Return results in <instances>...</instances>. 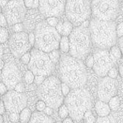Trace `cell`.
Returning <instances> with one entry per match:
<instances>
[{
  "instance_id": "obj_40",
  "label": "cell",
  "mask_w": 123,
  "mask_h": 123,
  "mask_svg": "<svg viewBox=\"0 0 123 123\" xmlns=\"http://www.w3.org/2000/svg\"><path fill=\"white\" fill-rule=\"evenodd\" d=\"M8 22L7 20L6 19L5 16L3 13H0V26L3 27V28H5L7 26Z\"/></svg>"
},
{
  "instance_id": "obj_20",
  "label": "cell",
  "mask_w": 123,
  "mask_h": 123,
  "mask_svg": "<svg viewBox=\"0 0 123 123\" xmlns=\"http://www.w3.org/2000/svg\"><path fill=\"white\" fill-rule=\"evenodd\" d=\"M69 48H70V44H69V37L62 36L60 40V49L64 53H67L69 51Z\"/></svg>"
},
{
  "instance_id": "obj_44",
  "label": "cell",
  "mask_w": 123,
  "mask_h": 123,
  "mask_svg": "<svg viewBox=\"0 0 123 123\" xmlns=\"http://www.w3.org/2000/svg\"><path fill=\"white\" fill-rule=\"evenodd\" d=\"M28 40L30 43L31 44V46L34 45L35 42V35L34 33H30L28 34Z\"/></svg>"
},
{
  "instance_id": "obj_51",
  "label": "cell",
  "mask_w": 123,
  "mask_h": 123,
  "mask_svg": "<svg viewBox=\"0 0 123 123\" xmlns=\"http://www.w3.org/2000/svg\"><path fill=\"white\" fill-rule=\"evenodd\" d=\"M119 74L122 78H123V64H121L119 67Z\"/></svg>"
},
{
  "instance_id": "obj_48",
  "label": "cell",
  "mask_w": 123,
  "mask_h": 123,
  "mask_svg": "<svg viewBox=\"0 0 123 123\" xmlns=\"http://www.w3.org/2000/svg\"><path fill=\"white\" fill-rule=\"evenodd\" d=\"M62 123H74V120L71 117H67L63 119Z\"/></svg>"
},
{
  "instance_id": "obj_2",
  "label": "cell",
  "mask_w": 123,
  "mask_h": 123,
  "mask_svg": "<svg viewBox=\"0 0 123 123\" xmlns=\"http://www.w3.org/2000/svg\"><path fill=\"white\" fill-rule=\"evenodd\" d=\"M116 26L113 21H102L95 18L91 20L88 29L95 47L107 49L114 46L117 40Z\"/></svg>"
},
{
  "instance_id": "obj_37",
  "label": "cell",
  "mask_w": 123,
  "mask_h": 123,
  "mask_svg": "<svg viewBox=\"0 0 123 123\" xmlns=\"http://www.w3.org/2000/svg\"><path fill=\"white\" fill-rule=\"evenodd\" d=\"M116 33L117 37L121 38L123 36V22L119 23L116 26Z\"/></svg>"
},
{
  "instance_id": "obj_33",
  "label": "cell",
  "mask_w": 123,
  "mask_h": 123,
  "mask_svg": "<svg viewBox=\"0 0 123 123\" xmlns=\"http://www.w3.org/2000/svg\"><path fill=\"white\" fill-rule=\"evenodd\" d=\"M71 90V87L68 85H67L65 83L62 82V94L65 98L69 94Z\"/></svg>"
},
{
  "instance_id": "obj_25",
  "label": "cell",
  "mask_w": 123,
  "mask_h": 123,
  "mask_svg": "<svg viewBox=\"0 0 123 123\" xmlns=\"http://www.w3.org/2000/svg\"><path fill=\"white\" fill-rule=\"evenodd\" d=\"M58 109V114L59 115L60 118L64 119L69 115V110L65 104H62L60 106Z\"/></svg>"
},
{
  "instance_id": "obj_50",
  "label": "cell",
  "mask_w": 123,
  "mask_h": 123,
  "mask_svg": "<svg viewBox=\"0 0 123 123\" xmlns=\"http://www.w3.org/2000/svg\"><path fill=\"white\" fill-rule=\"evenodd\" d=\"M8 1L9 0H0V5L1 8L4 9V8L5 7V6L7 5Z\"/></svg>"
},
{
  "instance_id": "obj_15",
  "label": "cell",
  "mask_w": 123,
  "mask_h": 123,
  "mask_svg": "<svg viewBox=\"0 0 123 123\" xmlns=\"http://www.w3.org/2000/svg\"><path fill=\"white\" fill-rule=\"evenodd\" d=\"M117 83L115 79L105 76L99 81L98 86V97L102 101L108 103L110 99L116 96Z\"/></svg>"
},
{
  "instance_id": "obj_56",
  "label": "cell",
  "mask_w": 123,
  "mask_h": 123,
  "mask_svg": "<svg viewBox=\"0 0 123 123\" xmlns=\"http://www.w3.org/2000/svg\"><path fill=\"white\" fill-rule=\"evenodd\" d=\"M55 123H62V122H61V121H58V122H56Z\"/></svg>"
},
{
  "instance_id": "obj_52",
  "label": "cell",
  "mask_w": 123,
  "mask_h": 123,
  "mask_svg": "<svg viewBox=\"0 0 123 123\" xmlns=\"http://www.w3.org/2000/svg\"><path fill=\"white\" fill-rule=\"evenodd\" d=\"M5 65V62L0 58V70H2V69H3Z\"/></svg>"
},
{
  "instance_id": "obj_53",
  "label": "cell",
  "mask_w": 123,
  "mask_h": 123,
  "mask_svg": "<svg viewBox=\"0 0 123 123\" xmlns=\"http://www.w3.org/2000/svg\"><path fill=\"white\" fill-rule=\"evenodd\" d=\"M3 48H2L1 45L0 44V58L3 56Z\"/></svg>"
},
{
  "instance_id": "obj_36",
  "label": "cell",
  "mask_w": 123,
  "mask_h": 123,
  "mask_svg": "<svg viewBox=\"0 0 123 123\" xmlns=\"http://www.w3.org/2000/svg\"><path fill=\"white\" fill-rule=\"evenodd\" d=\"M117 74H118V71H117V69H115V67H112L108 72L107 76L110 77V78L115 79L117 78Z\"/></svg>"
},
{
  "instance_id": "obj_35",
  "label": "cell",
  "mask_w": 123,
  "mask_h": 123,
  "mask_svg": "<svg viewBox=\"0 0 123 123\" xmlns=\"http://www.w3.org/2000/svg\"><path fill=\"white\" fill-rule=\"evenodd\" d=\"M21 60L22 62L25 64H28L30 63L31 60V53L27 52L25 54H24L21 57Z\"/></svg>"
},
{
  "instance_id": "obj_22",
  "label": "cell",
  "mask_w": 123,
  "mask_h": 123,
  "mask_svg": "<svg viewBox=\"0 0 123 123\" xmlns=\"http://www.w3.org/2000/svg\"><path fill=\"white\" fill-rule=\"evenodd\" d=\"M73 30V25L69 21H65L63 22L62 27V36H69Z\"/></svg>"
},
{
  "instance_id": "obj_41",
  "label": "cell",
  "mask_w": 123,
  "mask_h": 123,
  "mask_svg": "<svg viewBox=\"0 0 123 123\" xmlns=\"http://www.w3.org/2000/svg\"><path fill=\"white\" fill-rule=\"evenodd\" d=\"M12 29H13V30L15 31V33L21 32V31H23V25L21 24V23H17V24L13 25Z\"/></svg>"
},
{
  "instance_id": "obj_30",
  "label": "cell",
  "mask_w": 123,
  "mask_h": 123,
  "mask_svg": "<svg viewBox=\"0 0 123 123\" xmlns=\"http://www.w3.org/2000/svg\"><path fill=\"white\" fill-rule=\"evenodd\" d=\"M35 77V75L31 71L28 70L25 75V81L26 82L27 84H31L33 82H34Z\"/></svg>"
},
{
  "instance_id": "obj_17",
  "label": "cell",
  "mask_w": 123,
  "mask_h": 123,
  "mask_svg": "<svg viewBox=\"0 0 123 123\" xmlns=\"http://www.w3.org/2000/svg\"><path fill=\"white\" fill-rule=\"evenodd\" d=\"M28 123H55L53 119L42 111H35Z\"/></svg>"
},
{
  "instance_id": "obj_9",
  "label": "cell",
  "mask_w": 123,
  "mask_h": 123,
  "mask_svg": "<svg viewBox=\"0 0 123 123\" xmlns=\"http://www.w3.org/2000/svg\"><path fill=\"white\" fill-rule=\"evenodd\" d=\"M95 19L113 21L119 13L118 0H93L90 5Z\"/></svg>"
},
{
  "instance_id": "obj_29",
  "label": "cell",
  "mask_w": 123,
  "mask_h": 123,
  "mask_svg": "<svg viewBox=\"0 0 123 123\" xmlns=\"http://www.w3.org/2000/svg\"><path fill=\"white\" fill-rule=\"evenodd\" d=\"M48 55L49 56L51 60L54 63H56V62H58L59 61L60 58V56L59 51H58L57 49L53 50V51H51L50 53H49Z\"/></svg>"
},
{
  "instance_id": "obj_34",
  "label": "cell",
  "mask_w": 123,
  "mask_h": 123,
  "mask_svg": "<svg viewBox=\"0 0 123 123\" xmlns=\"http://www.w3.org/2000/svg\"><path fill=\"white\" fill-rule=\"evenodd\" d=\"M94 56L93 55H90L88 56H86L85 60V64L86 66L88 68H92L94 65Z\"/></svg>"
},
{
  "instance_id": "obj_27",
  "label": "cell",
  "mask_w": 123,
  "mask_h": 123,
  "mask_svg": "<svg viewBox=\"0 0 123 123\" xmlns=\"http://www.w3.org/2000/svg\"><path fill=\"white\" fill-rule=\"evenodd\" d=\"M25 6L29 9H35L39 6V0H23Z\"/></svg>"
},
{
  "instance_id": "obj_43",
  "label": "cell",
  "mask_w": 123,
  "mask_h": 123,
  "mask_svg": "<svg viewBox=\"0 0 123 123\" xmlns=\"http://www.w3.org/2000/svg\"><path fill=\"white\" fill-rule=\"evenodd\" d=\"M8 88L5 84L3 82H0V95L4 96L5 94H6Z\"/></svg>"
},
{
  "instance_id": "obj_13",
  "label": "cell",
  "mask_w": 123,
  "mask_h": 123,
  "mask_svg": "<svg viewBox=\"0 0 123 123\" xmlns=\"http://www.w3.org/2000/svg\"><path fill=\"white\" fill-rule=\"evenodd\" d=\"M9 48L12 53L17 58H21L31 48L28 35L24 31L15 33L9 40Z\"/></svg>"
},
{
  "instance_id": "obj_42",
  "label": "cell",
  "mask_w": 123,
  "mask_h": 123,
  "mask_svg": "<svg viewBox=\"0 0 123 123\" xmlns=\"http://www.w3.org/2000/svg\"><path fill=\"white\" fill-rule=\"evenodd\" d=\"M14 90L17 92H19V93H23L24 90H25V87H24V85H23V83L21 82L17 83L15 85V88H14Z\"/></svg>"
},
{
  "instance_id": "obj_38",
  "label": "cell",
  "mask_w": 123,
  "mask_h": 123,
  "mask_svg": "<svg viewBox=\"0 0 123 123\" xmlns=\"http://www.w3.org/2000/svg\"><path fill=\"white\" fill-rule=\"evenodd\" d=\"M46 77L44 76H42V75H35V77L34 82L37 85H40L44 82V81L46 80Z\"/></svg>"
},
{
  "instance_id": "obj_59",
  "label": "cell",
  "mask_w": 123,
  "mask_h": 123,
  "mask_svg": "<svg viewBox=\"0 0 123 123\" xmlns=\"http://www.w3.org/2000/svg\"><path fill=\"white\" fill-rule=\"evenodd\" d=\"M9 1H10V0H9Z\"/></svg>"
},
{
  "instance_id": "obj_14",
  "label": "cell",
  "mask_w": 123,
  "mask_h": 123,
  "mask_svg": "<svg viewBox=\"0 0 123 123\" xmlns=\"http://www.w3.org/2000/svg\"><path fill=\"white\" fill-rule=\"evenodd\" d=\"M65 0H39V10L46 18L59 17L65 12Z\"/></svg>"
},
{
  "instance_id": "obj_5",
  "label": "cell",
  "mask_w": 123,
  "mask_h": 123,
  "mask_svg": "<svg viewBox=\"0 0 123 123\" xmlns=\"http://www.w3.org/2000/svg\"><path fill=\"white\" fill-rule=\"evenodd\" d=\"M35 48L49 53L59 48L61 35L55 28L48 25L47 22L39 23L35 29Z\"/></svg>"
},
{
  "instance_id": "obj_58",
  "label": "cell",
  "mask_w": 123,
  "mask_h": 123,
  "mask_svg": "<svg viewBox=\"0 0 123 123\" xmlns=\"http://www.w3.org/2000/svg\"></svg>"
},
{
  "instance_id": "obj_39",
  "label": "cell",
  "mask_w": 123,
  "mask_h": 123,
  "mask_svg": "<svg viewBox=\"0 0 123 123\" xmlns=\"http://www.w3.org/2000/svg\"><path fill=\"white\" fill-rule=\"evenodd\" d=\"M10 121L12 123H17L19 121V113H11L9 115Z\"/></svg>"
},
{
  "instance_id": "obj_57",
  "label": "cell",
  "mask_w": 123,
  "mask_h": 123,
  "mask_svg": "<svg viewBox=\"0 0 123 123\" xmlns=\"http://www.w3.org/2000/svg\"><path fill=\"white\" fill-rule=\"evenodd\" d=\"M1 5H0V13H1Z\"/></svg>"
},
{
  "instance_id": "obj_32",
  "label": "cell",
  "mask_w": 123,
  "mask_h": 123,
  "mask_svg": "<svg viewBox=\"0 0 123 123\" xmlns=\"http://www.w3.org/2000/svg\"><path fill=\"white\" fill-rule=\"evenodd\" d=\"M47 106L46 104L44 103L42 100L40 99L38 100V101L36 103V105H35V108H36L37 111H43L45 108Z\"/></svg>"
},
{
  "instance_id": "obj_24",
  "label": "cell",
  "mask_w": 123,
  "mask_h": 123,
  "mask_svg": "<svg viewBox=\"0 0 123 123\" xmlns=\"http://www.w3.org/2000/svg\"><path fill=\"white\" fill-rule=\"evenodd\" d=\"M96 118L92 113L90 110H88L85 112L83 117V121L84 123H96Z\"/></svg>"
},
{
  "instance_id": "obj_10",
  "label": "cell",
  "mask_w": 123,
  "mask_h": 123,
  "mask_svg": "<svg viewBox=\"0 0 123 123\" xmlns=\"http://www.w3.org/2000/svg\"><path fill=\"white\" fill-rule=\"evenodd\" d=\"M3 10L8 25L10 26L21 23L26 13V7L23 0H10Z\"/></svg>"
},
{
  "instance_id": "obj_11",
  "label": "cell",
  "mask_w": 123,
  "mask_h": 123,
  "mask_svg": "<svg viewBox=\"0 0 123 123\" xmlns=\"http://www.w3.org/2000/svg\"><path fill=\"white\" fill-rule=\"evenodd\" d=\"M94 65L93 70L96 74L101 77L106 76L108 72L113 67L114 61L106 49H98L93 54Z\"/></svg>"
},
{
  "instance_id": "obj_3",
  "label": "cell",
  "mask_w": 123,
  "mask_h": 123,
  "mask_svg": "<svg viewBox=\"0 0 123 123\" xmlns=\"http://www.w3.org/2000/svg\"><path fill=\"white\" fill-rule=\"evenodd\" d=\"M93 99L85 88H73L64 99V104L69 110V115L74 121H81L85 112L91 110Z\"/></svg>"
},
{
  "instance_id": "obj_54",
  "label": "cell",
  "mask_w": 123,
  "mask_h": 123,
  "mask_svg": "<svg viewBox=\"0 0 123 123\" xmlns=\"http://www.w3.org/2000/svg\"><path fill=\"white\" fill-rule=\"evenodd\" d=\"M4 119H3V117L2 116V115L0 114V123H3Z\"/></svg>"
},
{
  "instance_id": "obj_1",
  "label": "cell",
  "mask_w": 123,
  "mask_h": 123,
  "mask_svg": "<svg viewBox=\"0 0 123 123\" xmlns=\"http://www.w3.org/2000/svg\"><path fill=\"white\" fill-rule=\"evenodd\" d=\"M59 74L62 81L72 89L83 87L87 81V73L84 63L81 60L71 55H64L60 59Z\"/></svg>"
},
{
  "instance_id": "obj_23",
  "label": "cell",
  "mask_w": 123,
  "mask_h": 123,
  "mask_svg": "<svg viewBox=\"0 0 123 123\" xmlns=\"http://www.w3.org/2000/svg\"><path fill=\"white\" fill-rule=\"evenodd\" d=\"M108 103V105H109L111 110L116 111L119 109L121 101H120V99H119V97L117 96H115L110 99Z\"/></svg>"
},
{
  "instance_id": "obj_12",
  "label": "cell",
  "mask_w": 123,
  "mask_h": 123,
  "mask_svg": "<svg viewBox=\"0 0 123 123\" xmlns=\"http://www.w3.org/2000/svg\"><path fill=\"white\" fill-rule=\"evenodd\" d=\"M6 110L11 113H19L26 107L28 98L24 93H19L15 90H10L4 95L3 99Z\"/></svg>"
},
{
  "instance_id": "obj_28",
  "label": "cell",
  "mask_w": 123,
  "mask_h": 123,
  "mask_svg": "<svg viewBox=\"0 0 123 123\" xmlns=\"http://www.w3.org/2000/svg\"><path fill=\"white\" fill-rule=\"evenodd\" d=\"M8 31L5 28H0V44H3L8 40Z\"/></svg>"
},
{
  "instance_id": "obj_19",
  "label": "cell",
  "mask_w": 123,
  "mask_h": 123,
  "mask_svg": "<svg viewBox=\"0 0 123 123\" xmlns=\"http://www.w3.org/2000/svg\"><path fill=\"white\" fill-rule=\"evenodd\" d=\"M32 115V112L28 108H25L19 113V122L21 123H28Z\"/></svg>"
},
{
  "instance_id": "obj_47",
  "label": "cell",
  "mask_w": 123,
  "mask_h": 123,
  "mask_svg": "<svg viewBox=\"0 0 123 123\" xmlns=\"http://www.w3.org/2000/svg\"><path fill=\"white\" fill-rule=\"evenodd\" d=\"M5 106L3 101L0 100V114H1V115H3V114L5 112Z\"/></svg>"
},
{
  "instance_id": "obj_21",
  "label": "cell",
  "mask_w": 123,
  "mask_h": 123,
  "mask_svg": "<svg viewBox=\"0 0 123 123\" xmlns=\"http://www.w3.org/2000/svg\"><path fill=\"white\" fill-rule=\"evenodd\" d=\"M110 55L111 56V58L113 59L114 62L117 60L120 59L122 56V52L121 50L119 48V46H117L114 45V46H111V48H110Z\"/></svg>"
},
{
  "instance_id": "obj_45",
  "label": "cell",
  "mask_w": 123,
  "mask_h": 123,
  "mask_svg": "<svg viewBox=\"0 0 123 123\" xmlns=\"http://www.w3.org/2000/svg\"><path fill=\"white\" fill-rule=\"evenodd\" d=\"M62 27H63V22L59 21L57 25L55 26V29L58 31V33L62 35Z\"/></svg>"
},
{
  "instance_id": "obj_7",
  "label": "cell",
  "mask_w": 123,
  "mask_h": 123,
  "mask_svg": "<svg viewBox=\"0 0 123 123\" xmlns=\"http://www.w3.org/2000/svg\"><path fill=\"white\" fill-rule=\"evenodd\" d=\"M65 12L73 25L80 26L89 18L91 7L88 0H67Z\"/></svg>"
},
{
  "instance_id": "obj_16",
  "label": "cell",
  "mask_w": 123,
  "mask_h": 123,
  "mask_svg": "<svg viewBox=\"0 0 123 123\" xmlns=\"http://www.w3.org/2000/svg\"><path fill=\"white\" fill-rule=\"evenodd\" d=\"M1 80L7 87L8 90H12L14 89L15 85L21 82V72L12 62L5 63L3 69L1 70Z\"/></svg>"
},
{
  "instance_id": "obj_46",
  "label": "cell",
  "mask_w": 123,
  "mask_h": 123,
  "mask_svg": "<svg viewBox=\"0 0 123 123\" xmlns=\"http://www.w3.org/2000/svg\"><path fill=\"white\" fill-rule=\"evenodd\" d=\"M43 112L46 113V115L50 116V115H51L52 114H53V109L51 108V107H49V106H47L45 108V109L44 110Z\"/></svg>"
},
{
  "instance_id": "obj_8",
  "label": "cell",
  "mask_w": 123,
  "mask_h": 123,
  "mask_svg": "<svg viewBox=\"0 0 123 123\" xmlns=\"http://www.w3.org/2000/svg\"><path fill=\"white\" fill-rule=\"evenodd\" d=\"M31 60L28 69L35 75L49 76L55 69V63L47 53L35 48L31 51Z\"/></svg>"
},
{
  "instance_id": "obj_31",
  "label": "cell",
  "mask_w": 123,
  "mask_h": 123,
  "mask_svg": "<svg viewBox=\"0 0 123 123\" xmlns=\"http://www.w3.org/2000/svg\"><path fill=\"white\" fill-rule=\"evenodd\" d=\"M46 22L49 26L55 28L59 21L56 17H49L46 18Z\"/></svg>"
},
{
  "instance_id": "obj_18",
  "label": "cell",
  "mask_w": 123,
  "mask_h": 123,
  "mask_svg": "<svg viewBox=\"0 0 123 123\" xmlns=\"http://www.w3.org/2000/svg\"><path fill=\"white\" fill-rule=\"evenodd\" d=\"M95 110L99 117H103L110 115L111 109L108 103L102 101H98L95 104Z\"/></svg>"
},
{
  "instance_id": "obj_4",
  "label": "cell",
  "mask_w": 123,
  "mask_h": 123,
  "mask_svg": "<svg viewBox=\"0 0 123 123\" xmlns=\"http://www.w3.org/2000/svg\"><path fill=\"white\" fill-rule=\"evenodd\" d=\"M38 96L40 99L53 109L58 108L64 101L62 92V82L58 78L49 76L38 86Z\"/></svg>"
},
{
  "instance_id": "obj_49",
  "label": "cell",
  "mask_w": 123,
  "mask_h": 123,
  "mask_svg": "<svg viewBox=\"0 0 123 123\" xmlns=\"http://www.w3.org/2000/svg\"><path fill=\"white\" fill-rule=\"evenodd\" d=\"M119 48H120V49H121V52H122V55H123V36L119 38Z\"/></svg>"
},
{
  "instance_id": "obj_26",
  "label": "cell",
  "mask_w": 123,
  "mask_h": 123,
  "mask_svg": "<svg viewBox=\"0 0 123 123\" xmlns=\"http://www.w3.org/2000/svg\"><path fill=\"white\" fill-rule=\"evenodd\" d=\"M96 123H117L113 115H109L106 117H99Z\"/></svg>"
},
{
  "instance_id": "obj_6",
  "label": "cell",
  "mask_w": 123,
  "mask_h": 123,
  "mask_svg": "<svg viewBox=\"0 0 123 123\" xmlns=\"http://www.w3.org/2000/svg\"><path fill=\"white\" fill-rule=\"evenodd\" d=\"M69 54L78 59H85L91 49V37L88 28L76 26L69 37Z\"/></svg>"
},
{
  "instance_id": "obj_55",
  "label": "cell",
  "mask_w": 123,
  "mask_h": 123,
  "mask_svg": "<svg viewBox=\"0 0 123 123\" xmlns=\"http://www.w3.org/2000/svg\"><path fill=\"white\" fill-rule=\"evenodd\" d=\"M1 74H2L1 70H0V80H1Z\"/></svg>"
}]
</instances>
